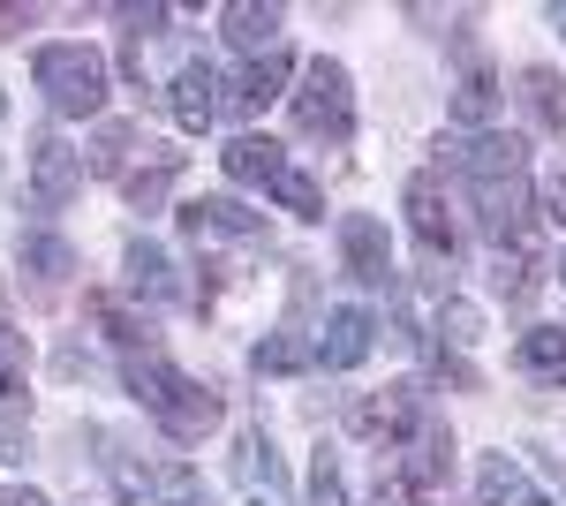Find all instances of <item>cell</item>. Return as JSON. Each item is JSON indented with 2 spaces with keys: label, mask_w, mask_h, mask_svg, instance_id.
<instances>
[{
  "label": "cell",
  "mask_w": 566,
  "mask_h": 506,
  "mask_svg": "<svg viewBox=\"0 0 566 506\" xmlns=\"http://www.w3.org/2000/svg\"><path fill=\"white\" fill-rule=\"evenodd\" d=\"M310 506H348V476L333 446H317V462H310Z\"/></svg>",
  "instance_id": "obj_25"
},
{
  "label": "cell",
  "mask_w": 566,
  "mask_h": 506,
  "mask_svg": "<svg viewBox=\"0 0 566 506\" xmlns=\"http://www.w3.org/2000/svg\"><path fill=\"white\" fill-rule=\"evenodd\" d=\"M476 499H483V506H522V499H528L522 462H506V454H483V468H476Z\"/></svg>",
  "instance_id": "obj_23"
},
{
  "label": "cell",
  "mask_w": 566,
  "mask_h": 506,
  "mask_svg": "<svg viewBox=\"0 0 566 506\" xmlns=\"http://www.w3.org/2000/svg\"><path fill=\"white\" fill-rule=\"evenodd\" d=\"M544 205H552V219H559V227H566V167L552 174V189H544Z\"/></svg>",
  "instance_id": "obj_30"
},
{
  "label": "cell",
  "mask_w": 566,
  "mask_h": 506,
  "mask_svg": "<svg viewBox=\"0 0 566 506\" xmlns=\"http://www.w3.org/2000/svg\"><path fill=\"white\" fill-rule=\"evenodd\" d=\"M438 333L453 340V348H469V340L483 333V318H476V310H469V302H446V310H438Z\"/></svg>",
  "instance_id": "obj_28"
},
{
  "label": "cell",
  "mask_w": 566,
  "mask_h": 506,
  "mask_svg": "<svg viewBox=\"0 0 566 506\" xmlns=\"http://www.w3.org/2000/svg\"><path fill=\"white\" fill-rule=\"evenodd\" d=\"M31 76H39L53 114H98L106 106V61L91 45H39Z\"/></svg>",
  "instance_id": "obj_2"
},
{
  "label": "cell",
  "mask_w": 566,
  "mask_h": 506,
  "mask_svg": "<svg viewBox=\"0 0 566 506\" xmlns=\"http://www.w3.org/2000/svg\"><path fill=\"white\" fill-rule=\"evenodd\" d=\"M175 182H181V159H175V152H167L159 167L129 174V205H136V211H159V205H167V197H175Z\"/></svg>",
  "instance_id": "obj_24"
},
{
  "label": "cell",
  "mask_w": 566,
  "mask_h": 506,
  "mask_svg": "<svg viewBox=\"0 0 566 506\" xmlns=\"http://www.w3.org/2000/svg\"><path fill=\"white\" fill-rule=\"evenodd\" d=\"M340 257H348V280L392 288V242H386V227H378L370 211H348V219H340Z\"/></svg>",
  "instance_id": "obj_8"
},
{
  "label": "cell",
  "mask_w": 566,
  "mask_h": 506,
  "mask_svg": "<svg viewBox=\"0 0 566 506\" xmlns=\"http://www.w3.org/2000/svg\"><path fill=\"white\" fill-rule=\"evenodd\" d=\"M453 167L469 174V189H476V227L506 250V242H528V144L506 128H483L469 144H453Z\"/></svg>",
  "instance_id": "obj_1"
},
{
  "label": "cell",
  "mask_w": 566,
  "mask_h": 506,
  "mask_svg": "<svg viewBox=\"0 0 566 506\" xmlns=\"http://www.w3.org/2000/svg\"><path fill=\"white\" fill-rule=\"evenodd\" d=\"M181 235L189 242H258L264 219L242 211L234 197H205V205H181Z\"/></svg>",
  "instance_id": "obj_9"
},
{
  "label": "cell",
  "mask_w": 566,
  "mask_h": 506,
  "mask_svg": "<svg viewBox=\"0 0 566 506\" xmlns=\"http://www.w3.org/2000/svg\"><path fill=\"white\" fill-rule=\"evenodd\" d=\"M122 265H129V296L136 302H151V310H159V302H181V272H175V257L159 250V242H144V235H136Z\"/></svg>",
  "instance_id": "obj_11"
},
{
  "label": "cell",
  "mask_w": 566,
  "mask_h": 506,
  "mask_svg": "<svg viewBox=\"0 0 566 506\" xmlns=\"http://www.w3.org/2000/svg\"><path fill=\"white\" fill-rule=\"evenodd\" d=\"M287 106H295V128H303V136H333V144H340V136L355 128V84H348V69L317 53V61L303 69V91H287Z\"/></svg>",
  "instance_id": "obj_4"
},
{
  "label": "cell",
  "mask_w": 566,
  "mask_h": 506,
  "mask_svg": "<svg viewBox=\"0 0 566 506\" xmlns=\"http://www.w3.org/2000/svg\"><path fill=\"white\" fill-rule=\"evenodd\" d=\"M8 393H23V333L0 326V401H8Z\"/></svg>",
  "instance_id": "obj_29"
},
{
  "label": "cell",
  "mask_w": 566,
  "mask_h": 506,
  "mask_svg": "<svg viewBox=\"0 0 566 506\" xmlns=\"http://www.w3.org/2000/svg\"><path fill=\"white\" fill-rule=\"evenodd\" d=\"M423 423H431L423 385H386V393H363V401H355V438L378 446V462H392L400 446H416Z\"/></svg>",
  "instance_id": "obj_3"
},
{
  "label": "cell",
  "mask_w": 566,
  "mask_h": 506,
  "mask_svg": "<svg viewBox=\"0 0 566 506\" xmlns=\"http://www.w3.org/2000/svg\"><path fill=\"white\" fill-rule=\"evenodd\" d=\"M15 257H23V272L39 280L45 296H53V288H61L69 272H76V250H69L61 235H45V227H39V235H23V250H15Z\"/></svg>",
  "instance_id": "obj_18"
},
{
  "label": "cell",
  "mask_w": 566,
  "mask_h": 506,
  "mask_svg": "<svg viewBox=\"0 0 566 506\" xmlns=\"http://www.w3.org/2000/svg\"><path fill=\"white\" fill-rule=\"evenodd\" d=\"M250 363H258V379H287V371H310V363H317V348L295 340V333H264Z\"/></svg>",
  "instance_id": "obj_22"
},
{
  "label": "cell",
  "mask_w": 566,
  "mask_h": 506,
  "mask_svg": "<svg viewBox=\"0 0 566 506\" xmlns=\"http://www.w3.org/2000/svg\"><path fill=\"white\" fill-rule=\"evenodd\" d=\"M151 423H159L167 438H205V431L219 423V393H212V385H197V379H181V393Z\"/></svg>",
  "instance_id": "obj_14"
},
{
  "label": "cell",
  "mask_w": 566,
  "mask_h": 506,
  "mask_svg": "<svg viewBox=\"0 0 566 506\" xmlns=\"http://www.w3.org/2000/svg\"><path fill=\"white\" fill-rule=\"evenodd\" d=\"M0 122H8V99H0Z\"/></svg>",
  "instance_id": "obj_34"
},
{
  "label": "cell",
  "mask_w": 566,
  "mask_h": 506,
  "mask_svg": "<svg viewBox=\"0 0 566 506\" xmlns=\"http://www.w3.org/2000/svg\"><path fill=\"white\" fill-rule=\"evenodd\" d=\"M552 23H559V31H566V0H552Z\"/></svg>",
  "instance_id": "obj_32"
},
{
  "label": "cell",
  "mask_w": 566,
  "mask_h": 506,
  "mask_svg": "<svg viewBox=\"0 0 566 506\" xmlns=\"http://www.w3.org/2000/svg\"><path fill=\"white\" fill-rule=\"evenodd\" d=\"M408 227H416L423 257H453V250H461V227H453V205H446V182H438V167L408 182Z\"/></svg>",
  "instance_id": "obj_6"
},
{
  "label": "cell",
  "mask_w": 566,
  "mask_h": 506,
  "mask_svg": "<svg viewBox=\"0 0 566 506\" xmlns=\"http://www.w3.org/2000/svg\"><path fill=\"white\" fill-rule=\"evenodd\" d=\"M272 197H280V205L295 211V219H325V189H317V182H310V174H280V182H272Z\"/></svg>",
  "instance_id": "obj_26"
},
{
  "label": "cell",
  "mask_w": 566,
  "mask_h": 506,
  "mask_svg": "<svg viewBox=\"0 0 566 506\" xmlns=\"http://www.w3.org/2000/svg\"><path fill=\"white\" fill-rule=\"evenodd\" d=\"M536 272H544L536 242H506V250H499V265H491V280H499V296H506V302H528V296H536Z\"/></svg>",
  "instance_id": "obj_20"
},
{
  "label": "cell",
  "mask_w": 566,
  "mask_h": 506,
  "mask_svg": "<svg viewBox=\"0 0 566 506\" xmlns=\"http://www.w3.org/2000/svg\"><path fill=\"white\" fill-rule=\"evenodd\" d=\"M287 76H295V61H287V45H280V53H264V61L242 69V84L219 99V114H264L272 99H287Z\"/></svg>",
  "instance_id": "obj_10"
},
{
  "label": "cell",
  "mask_w": 566,
  "mask_h": 506,
  "mask_svg": "<svg viewBox=\"0 0 566 506\" xmlns=\"http://www.w3.org/2000/svg\"><path fill=\"white\" fill-rule=\"evenodd\" d=\"M514 363H522V379H536V385H566V326H536V333H522Z\"/></svg>",
  "instance_id": "obj_17"
},
{
  "label": "cell",
  "mask_w": 566,
  "mask_h": 506,
  "mask_svg": "<svg viewBox=\"0 0 566 506\" xmlns=\"http://www.w3.org/2000/svg\"><path fill=\"white\" fill-rule=\"evenodd\" d=\"M129 152H136V128H106V136L91 144V174H114Z\"/></svg>",
  "instance_id": "obj_27"
},
{
  "label": "cell",
  "mask_w": 566,
  "mask_h": 506,
  "mask_svg": "<svg viewBox=\"0 0 566 506\" xmlns=\"http://www.w3.org/2000/svg\"><path fill=\"white\" fill-rule=\"evenodd\" d=\"M219 167H227V182H242V189H264V197H272V182L287 174V152H280L272 136H234V144L219 152Z\"/></svg>",
  "instance_id": "obj_12"
},
{
  "label": "cell",
  "mask_w": 566,
  "mask_h": 506,
  "mask_svg": "<svg viewBox=\"0 0 566 506\" xmlns=\"http://www.w3.org/2000/svg\"><path fill=\"white\" fill-rule=\"evenodd\" d=\"M167 106H175L181 128H212L219 122V76L205 69V61H189L175 76V91H167Z\"/></svg>",
  "instance_id": "obj_15"
},
{
  "label": "cell",
  "mask_w": 566,
  "mask_h": 506,
  "mask_svg": "<svg viewBox=\"0 0 566 506\" xmlns=\"http://www.w3.org/2000/svg\"><path fill=\"white\" fill-rule=\"evenodd\" d=\"M234 484L250 492V506H280V454L264 431H242L234 438Z\"/></svg>",
  "instance_id": "obj_13"
},
{
  "label": "cell",
  "mask_w": 566,
  "mask_h": 506,
  "mask_svg": "<svg viewBox=\"0 0 566 506\" xmlns=\"http://www.w3.org/2000/svg\"><path fill=\"white\" fill-rule=\"evenodd\" d=\"M219 23H227V39L242 45L250 61H264V53H280V8H258V0H234V8H227Z\"/></svg>",
  "instance_id": "obj_16"
},
{
  "label": "cell",
  "mask_w": 566,
  "mask_h": 506,
  "mask_svg": "<svg viewBox=\"0 0 566 506\" xmlns=\"http://www.w3.org/2000/svg\"><path fill=\"white\" fill-rule=\"evenodd\" d=\"M197 506H205V499H197Z\"/></svg>",
  "instance_id": "obj_35"
},
{
  "label": "cell",
  "mask_w": 566,
  "mask_h": 506,
  "mask_svg": "<svg viewBox=\"0 0 566 506\" xmlns=\"http://www.w3.org/2000/svg\"><path fill=\"white\" fill-rule=\"evenodd\" d=\"M0 506H45L39 492H23V484H15V492H0Z\"/></svg>",
  "instance_id": "obj_31"
},
{
  "label": "cell",
  "mask_w": 566,
  "mask_h": 506,
  "mask_svg": "<svg viewBox=\"0 0 566 506\" xmlns=\"http://www.w3.org/2000/svg\"><path fill=\"white\" fill-rule=\"evenodd\" d=\"M522 506H552V499H544V492H528V499H522Z\"/></svg>",
  "instance_id": "obj_33"
},
{
  "label": "cell",
  "mask_w": 566,
  "mask_h": 506,
  "mask_svg": "<svg viewBox=\"0 0 566 506\" xmlns=\"http://www.w3.org/2000/svg\"><path fill=\"white\" fill-rule=\"evenodd\" d=\"M370 340H378V318L363 310V302H340V310H325V326H317V371H355L363 355H370Z\"/></svg>",
  "instance_id": "obj_5"
},
{
  "label": "cell",
  "mask_w": 566,
  "mask_h": 506,
  "mask_svg": "<svg viewBox=\"0 0 566 506\" xmlns=\"http://www.w3.org/2000/svg\"><path fill=\"white\" fill-rule=\"evenodd\" d=\"M522 99H528V114H536V128L566 136V76L559 69H522Z\"/></svg>",
  "instance_id": "obj_19"
},
{
  "label": "cell",
  "mask_w": 566,
  "mask_h": 506,
  "mask_svg": "<svg viewBox=\"0 0 566 506\" xmlns=\"http://www.w3.org/2000/svg\"><path fill=\"white\" fill-rule=\"evenodd\" d=\"M491 114H499V76H491V69H469V76H461V91H453V122L461 128H491Z\"/></svg>",
  "instance_id": "obj_21"
},
{
  "label": "cell",
  "mask_w": 566,
  "mask_h": 506,
  "mask_svg": "<svg viewBox=\"0 0 566 506\" xmlns=\"http://www.w3.org/2000/svg\"><path fill=\"white\" fill-rule=\"evenodd\" d=\"M76 189H84V152L61 144V136H39V152H31V205L61 211Z\"/></svg>",
  "instance_id": "obj_7"
}]
</instances>
